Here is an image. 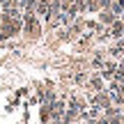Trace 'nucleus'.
<instances>
[{"mask_svg":"<svg viewBox=\"0 0 124 124\" xmlns=\"http://www.w3.org/2000/svg\"><path fill=\"white\" fill-rule=\"evenodd\" d=\"M41 32H44V28H41V23H39V16H37L35 12H25L23 14V35L30 41H37L41 37Z\"/></svg>","mask_w":124,"mask_h":124,"instance_id":"nucleus-1","label":"nucleus"},{"mask_svg":"<svg viewBox=\"0 0 124 124\" xmlns=\"http://www.w3.org/2000/svg\"><path fill=\"white\" fill-rule=\"evenodd\" d=\"M117 18H120V16H117V14H113L110 9H101V12H99V18H97V21L101 23L103 28H110L113 23L117 21Z\"/></svg>","mask_w":124,"mask_h":124,"instance_id":"nucleus-2","label":"nucleus"},{"mask_svg":"<svg viewBox=\"0 0 124 124\" xmlns=\"http://www.w3.org/2000/svg\"><path fill=\"white\" fill-rule=\"evenodd\" d=\"M108 35H110V41H117V39H122V37H124V23L120 21V18L108 28Z\"/></svg>","mask_w":124,"mask_h":124,"instance_id":"nucleus-3","label":"nucleus"},{"mask_svg":"<svg viewBox=\"0 0 124 124\" xmlns=\"http://www.w3.org/2000/svg\"><path fill=\"white\" fill-rule=\"evenodd\" d=\"M39 120H41V124H48L51 120H53V110H51L48 103H41V108H39Z\"/></svg>","mask_w":124,"mask_h":124,"instance_id":"nucleus-4","label":"nucleus"},{"mask_svg":"<svg viewBox=\"0 0 124 124\" xmlns=\"http://www.w3.org/2000/svg\"><path fill=\"white\" fill-rule=\"evenodd\" d=\"M117 113H122V110H120L117 106H108V108H103V117H106V120H110V117H115Z\"/></svg>","mask_w":124,"mask_h":124,"instance_id":"nucleus-5","label":"nucleus"},{"mask_svg":"<svg viewBox=\"0 0 124 124\" xmlns=\"http://www.w3.org/2000/svg\"><path fill=\"white\" fill-rule=\"evenodd\" d=\"M108 124H124V115H122V113H117L115 117H110V120H108Z\"/></svg>","mask_w":124,"mask_h":124,"instance_id":"nucleus-6","label":"nucleus"},{"mask_svg":"<svg viewBox=\"0 0 124 124\" xmlns=\"http://www.w3.org/2000/svg\"><path fill=\"white\" fill-rule=\"evenodd\" d=\"M12 2H16V5H18V7H21V2H23V0H12Z\"/></svg>","mask_w":124,"mask_h":124,"instance_id":"nucleus-7","label":"nucleus"},{"mask_svg":"<svg viewBox=\"0 0 124 124\" xmlns=\"http://www.w3.org/2000/svg\"><path fill=\"white\" fill-rule=\"evenodd\" d=\"M120 110H122V115H124V103H122V106H120Z\"/></svg>","mask_w":124,"mask_h":124,"instance_id":"nucleus-8","label":"nucleus"}]
</instances>
